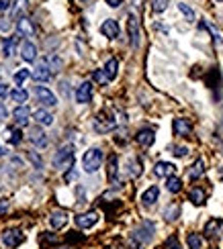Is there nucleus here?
Segmentation results:
<instances>
[{
  "label": "nucleus",
  "mask_w": 223,
  "mask_h": 249,
  "mask_svg": "<svg viewBox=\"0 0 223 249\" xmlns=\"http://www.w3.org/2000/svg\"><path fill=\"white\" fill-rule=\"evenodd\" d=\"M103 159H104V155H103L101 149H99V147H90L88 151L84 153V157H82V167H84V172H86V174H94V172L103 166Z\"/></svg>",
  "instance_id": "1"
},
{
  "label": "nucleus",
  "mask_w": 223,
  "mask_h": 249,
  "mask_svg": "<svg viewBox=\"0 0 223 249\" xmlns=\"http://www.w3.org/2000/svg\"><path fill=\"white\" fill-rule=\"evenodd\" d=\"M72 164H74V147L72 145L60 147V151L53 155V166L57 167V170H66V167L70 170Z\"/></svg>",
  "instance_id": "2"
},
{
  "label": "nucleus",
  "mask_w": 223,
  "mask_h": 249,
  "mask_svg": "<svg viewBox=\"0 0 223 249\" xmlns=\"http://www.w3.org/2000/svg\"><path fill=\"white\" fill-rule=\"evenodd\" d=\"M154 231H156V227H154V223L152 221H143L137 229L133 231V241L135 243H148L150 239L154 237Z\"/></svg>",
  "instance_id": "3"
},
{
  "label": "nucleus",
  "mask_w": 223,
  "mask_h": 249,
  "mask_svg": "<svg viewBox=\"0 0 223 249\" xmlns=\"http://www.w3.org/2000/svg\"><path fill=\"white\" fill-rule=\"evenodd\" d=\"M23 239H25V235L18 231V229H8V231L2 233V245L8 249H15L23 243Z\"/></svg>",
  "instance_id": "4"
},
{
  "label": "nucleus",
  "mask_w": 223,
  "mask_h": 249,
  "mask_svg": "<svg viewBox=\"0 0 223 249\" xmlns=\"http://www.w3.org/2000/svg\"><path fill=\"white\" fill-rule=\"evenodd\" d=\"M127 33H129V43L131 47H137L139 45V21L133 13L127 17Z\"/></svg>",
  "instance_id": "5"
},
{
  "label": "nucleus",
  "mask_w": 223,
  "mask_h": 249,
  "mask_svg": "<svg viewBox=\"0 0 223 249\" xmlns=\"http://www.w3.org/2000/svg\"><path fill=\"white\" fill-rule=\"evenodd\" d=\"M35 96H37V100H39L43 106H55L57 104L55 94L50 90V88H45V86H37L35 88Z\"/></svg>",
  "instance_id": "6"
},
{
  "label": "nucleus",
  "mask_w": 223,
  "mask_h": 249,
  "mask_svg": "<svg viewBox=\"0 0 223 249\" xmlns=\"http://www.w3.org/2000/svg\"><path fill=\"white\" fill-rule=\"evenodd\" d=\"M96 223H99V213L96 211H88V213H82V215L76 216V225L80 229H90Z\"/></svg>",
  "instance_id": "7"
},
{
  "label": "nucleus",
  "mask_w": 223,
  "mask_h": 249,
  "mask_svg": "<svg viewBox=\"0 0 223 249\" xmlns=\"http://www.w3.org/2000/svg\"><path fill=\"white\" fill-rule=\"evenodd\" d=\"M172 129H174V135H178V137H189L192 133V125L187 121V118H174V123H172Z\"/></svg>",
  "instance_id": "8"
},
{
  "label": "nucleus",
  "mask_w": 223,
  "mask_h": 249,
  "mask_svg": "<svg viewBox=\"0 0 223 249\" xmlns=\"http://www.w3.org/2000/svg\"><path fill=\"white\" fill-rule=\"evenodd\" d=\"M17 33L21 35V37H33V35H35V25H33L31 18H27V17L18 18V23H17Z\"/></svg>",
  "instance_id": "9"
},
{
  "label": "nucleus",
  "mask_w": 223,
  "mask_h": 249,
  "mask_svg": "<svg viewBox=\"0 0 223 249\" xmlns=\"http://www.w3.org/2000/svg\"><path fill=\"white\" fill-rule=\"evenodd\" d=\"M135 141H137L141 147H152L154 141H156V133H154V129H141L135 135Z\"/></svg>",
  "instance_id": "10"
},
{
  "label": "nucleus",
  "mask_w": 223,
  "mask_h": 249,
  "mask_svg": "<svg viewBox=\"0 0 223 249\" xmlns=\"http://www.w3.org/2000/svg\"><path fill=\"white\" fill-rule=\"evenodd\" d=\"M90 98H92V84L90 82H82L78 86V90H76V102L86 104V102H90Z\"/></svg>",
  "instance_id": "11"
},
{
  "label": "nucleus",
  "mask_w": 223,
  "mask_h": 249,
  "mask_svg": "<svg viewBox=\"0 0 223 249\" xmlns=\"http://www.w3.org/2000/svg\"><path fill=\"white\" fill-rule=\"evenodd\" d=\"M13 116H15L17 127H25V125H29V116H31V111H29V106L21 104V106H17V108H15Z\"/></svg>",
  "instance_id": "12"
},
{
  "label": "nucleus",
  "mask_w": 223,
  "mask_h": 249,
  "mask_svg": "<svg viewBox=\"0 0 223 249\" xmlns=\"http://www.w3.org/2000/svg\"><path fill=\"white\" fill-rule=\"evenodd\" d=\"M101 33L109 39H117L119 37V25L117 21H113V18H106V21L101 25Z\"/></svg>",
  "instance_id": "13"
},
{
  "label": "nucleus",
  "mask_w": 223,
  "mask_h": 249,
  "mask_svg": "<svg viewBox=\"0 0 223 249\" xmlns=\"http://www.w3.org/2000/svg\"><path fill=\"white\" fill-rule=\"evenodd\" d=\"M33 80H37V82H47V80L51 78V69L47 67V64H45V59L39 64V66H35V69H33Z\"/></svg>",
  "instance_id": "14"
},
{
  "label": "nucleus",
  "mask_w": 223,
  "mask_h": 249,
  "mask_svg": "<svg viewBox=\"0 0 223 249\" xmlns=\"http://www.w3.org/2000/svg\"><path fill=\"white\" fill-rule=\"evenodd\" d=\"M68 223V213L66 211H53L50 215V227L51 229H62Z\"/></svg>",
  "instance_id": "15"
},
{
  "label": "nucleus",
  "mask_w": 223,
  "mask_h": 249,
  "mask_svg": "<svg viewBox=\"0 0 223 249\" xmlns=\"http://www.w3.org/2000/svg\"><path fill=\"white\" fill-rule=\"evenodd\" d=\"M106 176H109V182H111V184H117V176H119V157H117V155H111V157H109Z\"/></svg>",
  "instance_id": "16"
},
{
  "label": "nucleus",
  "mask_w": 223,
  "mask_h": 249,
  "mask_svg": "<svg viewBox=\"0 0 223 249\" xmlns=\"http://www.w3.org/2000/svg\"><path fill=\"white\" fill-rule=\"evenodd\" d=\"M158 196H160L158 186H150L148 190H145V192L141 194V202H143V206H152V204H156Z\"/></svg>",
  "instance_id": "17"
},
{
  "label": "nucleus",
  "mask_w": 223,
  "mask_h": 249,
  "mask_svg": "<svg viewBox=\"0 0 223 249\" xmlns=\"http://www.w3.org/2000/svg\"><path fill=\"white\" fill-rule=\"evenodd\" d=\"M115 121H111V118H106L104 115H99V118L94 121V129L99 133H106V131H111V129H115Z\"/></svg>",
  "instance_id": "18"
},
{
  "label": "nucleus",
  "mask_w": 223,
  "mask_h": 249,
  "mask_svg": "<svg viewBox=\"0 0 223 249\" xmlns=\"http://www.w3.org/2000/svg\"><path fill=\"white\" fill-rule=\"evenodd\" d=\"M172 172H174V164H170V162H158L156 167H154V174L158 178H170Z\"/></svg>",
  "instance_id": "19"
},
{
  "label": "nucleus",
  "mask_w": 223,
  "mask_h": 249,
  "mask_svg": "<svg viewBox=\"0 0 223 249\" xmlns=\"http://www.w3.org/2000/svg\"><path fill=\"white\" fill-rule=\"evenodd\" d=\"M221 229V218H211V221H207L205 229H203V235L205 237H215L219 233Z\"/></svg>",
  "instance_id": "20"
},
{
  "label": "nucleus",
  "mask_w": 223,
  "mask_h": 249,
  "mask_svg": "<svg viewBox=\"0 0 223 249\" xmlns=\"http://www.w3.org/2000/svg\"><path fill=\"white\" fill-rule=\"evenodd\" d=\"M205 198H207V194H205L203 188H192L190 194H189V200L195 204V206H203V204H205Z\"/></svg>",
  "instance_id": "21"
},
{
  "label": "nucleus",
  "mask_w": 223,
  "mask_h": 249,
  "mask_svg": "<svg viewBox=\"0 0 223 249\" xmlns=\"http://www.w3.org/2000/svg\"><path fill=\"white\" fill-rule=\"evenodd\" d=\"M21 55H23L25 62H35V57H37V47H35V43H31V41L23 43Z\"/></svg>",
  "instance_id": "22"
},
{
  "label": "nucleus",
  "mask_w": 223,
  "mask_h": 249,
  "mask_svg": "<svg viewBox=\"0 0 223 249\" xmlns=\"http://www.w3.org/2000/svg\"><path fill=\"white\" fill-rule=\"evenodd\" d=\"M6 141L11 143V145H18L23 141V133H21V129L18 127H8L6 129Z\"/></svg>",
  "instance_id": "23"
},
{
  "label": "nucleus",
  "mask_w": 223,
  "mask_h": 249,
  "mask_svg": "<svg viewBox=\"0 0 223 249\" xmlns=\"http://www.w3.org/2000/svg\"><path fill=\"white\" fill-rule=\"evenodd\" d=\"M35 121L43 127H50V125H53V115L47 113L45 108H39V111H35Z\"/></svg>",
  "instance_id": "24"
},
{
  "label": "nucleus",
  "mask_w": 223,
  "mask_h": 249,
  "mask_svg": "<svg viewBox=\"0 0 223 249\" xmlns=\"http://www.w3.org/2000/svg\"><path fill=\"white\" fill-rule=\"evenodd\" d=\"M104 74H106V78H109V82H111V80H115V78H117V69H119V62H117V59H115V57H111L109 59V62H106L104 64Z\"/></svg>",
  "instance_id": "25"
},
{
  "label": "nucleus",
  "mask_w": 223,
  "mask_h": 249,
  "mask_svg": "<svg viewBox=\"0 0 223 249\" xmlns=\"http://www.w3.org/2000/svg\"><path fill=\"white\" fill-rule=\"evenodd\" d=\"M29 139H31V143L35 147H45L47 145V137H45V133L41 131V129H33V133Z\"/></svg>",
  "instance_id": "26"
},
{
  "label": "nucleus",
  "mask_w": 223,
  "mask_h": 249,
  "mask_svg": "<svg viewBox=\"0 0 223 249\" xmlns=\"http://www.w3.org/2000/svg\"><path fill=\"white\" fill-rule=\"evenodd\" d=\"M203 174H205V162H203V159H197V162L192 164V167L189 170V178L197 180V178H201Z\"/></svg>",
  "instance_id": "27"
},
{
  "label": "nucleus",
  "mask_w": 223,
  "mask_h": 249,
  "mask_svg": "<svg viewBox=\"0 0 223 249\" xmlns=\"http://www.w3.org/2000/svg\"><path fill=\"white\" fill-rule=\"evenodd\" d=\"M27 8H29V2H27V0H15V4H13V8H11L13 18H17V17H21V18H23V15H25Z\"/></svg>",
  "instance_id": "28"
},
{
  "label": "nucleus",
  "mask_w": 223,
  "mask_h": 249,
  "mask_svg": "<svg viewBox=\"0 0 223 249\" xmlns=\"http://www.w3.org/2000/svg\"><path fill=\"white\" fill-rule=\"evenodd\" d=\"M166 188H168V192L178 194L182 190V180L176 176H170V178H166Z\"/></svg>",
  "instance_id": "29"
},
{
  "label": "nucleus",
  "mask_w": 223,
  "mask_h": 249,
  "mask_svg": "<svg viewBox=\"0 0 223 249\" xmlns=\"http://www.w3.org/2000/svg\"><path fill=\"white\" fill-rule=\"evenodd\" d=\"M187 245H189V249H203V237L199 233H189Z\"/></svg>",
  "instance_id": "30"
},
{
  "label": "nucleus",
  "mask_w": 223,
  "mask_h": 249,
  "mask_svg": "<svg viewBox=\"0 0 223 249\" xmlns=\"http://www.w3.org/2000/svg\"><path fill=\"white\" fill-rule=\"evenodd\" d=\"M15 43H17V37H6L4 43H2V53L6 57H11L15 53Z\"/></svg>",
  "instance_id": "31"
},
{
  "label": "nucleus",
  "mask_w": 223,
  "mask_h": 249,
  "mask_svg": "<svg viewBox=\"0 0 223 249\" xmlns=\"http://www.w3.org/2000/svg\"><path fill=\"white\" fill-rule=\"evenodd\" d=\"M178 11L184 15V18H187L189 23H195V11H192L187 2H178Z\"/></svg>",
  "instance_id": "32"
},
{
  "label": "nucleus",
  "mask_w": 223,
  "mask_h": 249,
  "mask_svg": "<svg viewBox=\"0 0 223 249\" xmlns=\"http://www.w3.org/2000/svg\"><path fill=\"white\" fill-rule=\"evenodd\" d=\"M178 215H180V206L178 204H172V206H168L166 211H164V218H166V221H176Z\"/></svg>",
  "instance_id": "33"
},
{
  "label": "nucleus",
  "mask_w": 223,
  "mask_h": 249,
  "mask_svg": "<svg viewBox=\"0 0 223 249\" xmlns=\"http://www.w3.org/2000/svg\"><path fill=\"white\" fill-rule=\"evenodd\" d=\"M11 98H13V100L18 104V102H25L27 100V98H29V94H27V90H23V88H15V90L11 92Z\"/></svg>",
  "instance_id": "34"
},
{
  "label": "nucleus",
  "mask_w": 223,
  "mask_h": 249,
  "mask_svg": "<svg viewBox=\"0 0 223 249\" xmlns=\"http://www.w3.org/2000/svg\"><path fill=\"white\" fill-rule=\"evenodd\" d=\"M45 64H47V67H50L51 72H60L62 59H60V57H55V55H50V57H45Z\"/></svg>",
  "instance_id": "35"
},
{
  "label": "nucleus",
  "mask_w": 223,
  "mask_h": 249,
  "mask_svg": "<svg viewBox=\"0 0 223 249\" xmlns=\"http://www.w3.org/2000/svg\"><path fill=\"white\" fill-rule=\"evenodd\" d=\"M170 0H152V11L154 13H164L168 8Z\"/></svg>",
  "instance_id": "36"
},
{
  "label": "nucleus",
  "mask_w": 223,
  "mask_h": 249,
  "mask_svg": "<svg viewBox=\"0 0 223 249\" xmlns=\"http://www.w3.org/2000/svg\"><path fill=\"white\" fill-rule=\"evenodd\" d=\"M92 80L96 84H101V86H104V84H109V78H106V74H104V69H94V74H92Z\"/></svg>",
  "instance_id": "37"
},
{
  "label": "nucleus",
  "mask_w": 223,
  "mask_h": 249,
  "mask_svg": "<svg viewBox=\"0 0 223 249\" xmlns=\"http://www.w3.org/2000/svg\"><path fill=\"white\" fill-rule=\"evenodd\" d=\"M139 174H141V164L137 162V159H131V162H129V176L137 178Z\"/></svg>",
  "instance_id": "38"
},
{
  "label": "nucleus",
  "mask_w": 223,
  "mask_h": 249,
  "mask_svg": "<svg viewBox=\"0 0 223 249\" xmlns=\"http://www.w3.org/2000/svg\"><path fill=\"white\" fill-rule=\"evenodd\" d=\"M29 76H31V72H29V69H18V72L15 74V82H17V86H23V82H25Z\"/></svg>",
  "instance_id": "39"
},
{
  "label": "nucleus",
  "mask_w": 223,
  "mask_h": 249,
  "mask_svg": "<svg viewBox=\"0 0 223 249\" xmlns=\"http://www.w3.org/2000/svg\"><path fill=\"white\" fill-rule=\"evenodd\" d=\"M164 247H166V249H180L178 237H176V235H170V237L166 239V243H164Z\"/></svg>",
  "instance_id": "40"
},
{
  "label": "nucleus",
  "mask_w": 223,
  "mask_h": 249,
  "mask_svg": "<svg viewBox=\"0 0 223 249\" xmlns=\"http://www.w3.org/2000/svg\"><path fill=\"white\" fill-rule=\"evenodd\" d=\"M172 153L176 155V157H184V155L189 153V149H187V147H180V145H174V147H172Z\"/></svg>",
  "instance_id": "41"
},
{
  "label": "nucleus",
  "mask_w": 223,
  "mask_h": 249,
  "mask_svg": "<svg viewBox=\"0 0 223 249\" xmlns=\"http://www.w3.org/2000/svg\"><path fill=\"white\" fill-rule=\"evenodd\" d=\"M6 94H8V86H6L4 82H2V80H0V96H2V98H4Z\"/></svg>",
  "instance_id": "42"
},
{
  "label": "nucleus",
  "mask_w": 223,
  "mask_h": 249,
  "mask_svg": "<svg viewBox=\"0 0 223 249\" xmlns=\"http://www.w3.org/2000/svg\"><path fill=\"white\" fill-rule=\"evenodd\" d=\"M109 6H113V8H117V6H121V0H104Z\"/></svg>",
  "instance_id": "43"
},
{
  "label": "nucleus",
  "mask_w": 223,
  "mask_h": 249,
  "mask_svg": "<svg viewBox=\"0 0 223 249\" xmlns=\"http://www.w3.org/2000/svg\"><path fill=\"white\" fill-rule=\"evenodd\" d=\"M11 6V0H0V11H6Z\"/></svg>",
  "instance_id": "44"
},
{
  "label": "nucleus",
  "mask_w": 223,
  "mask_h": 249,
  "mask_svg": "<svg viewBox=\"0 0 223 249\" xmlns=\"http://www.w3.org/2000/svg\"><path fill=\"white\" fill-rule=\"evenodd\" d=\"M6 211H8V200H2V202H0V215L6 213Z\"/></svg>",
  "instance_id": "45"
},
{
  "label": "nucleus",
  "mask_w": 223,
  "mask_h": 249,
  "mask_svg": "<svg viewBox=\"0 0 223 249\" xmlns=\"http://www.w3.org/2000/svg\"><path fill=\"white\" fill-rule=\"evenodd\" d=\"M6 115H8V113H6V108H4V104H2V102H0V121H2V118H6Z\"/></svg>",
  "instance_id": "46"
},
{
  "label": "nucleus",
  "mask_w": 223,
  "mask_h": 249,
  "mask_svg": "<svg viewBox=\"0 0 223 249\" xmlns=\"http://www.w3.org/2000/svg\"><path fill=\"white\" fill-rule=\"evenodd\" d=\"M31 159H33V164H37V167H41V159L37 157L35 153H31Z\"/></svg>",
  "instance_id": "47"
},
{
  "label": "nucleus",
  "mask_w": 223,
  "mask_h": 249,
  "mask_svg": "<svg viewBox=\"0 0 223 249\" xmlns=\"http://www.w3.org/2000/svg\"><path fill=\"white\" fill-rule=\"evenodd\" d=\"M0 155H4V149L2 147H0Z\"/></svg>",
  "instance_id": "48"
}]
</instances>
